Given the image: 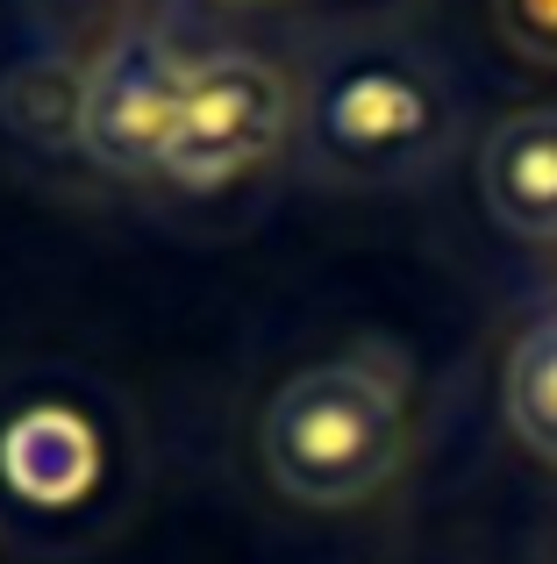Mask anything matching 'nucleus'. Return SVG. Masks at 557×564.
I'll list each match as a JSON object with an SVG mask.
<instances>
[{"label": "nucleus", "instance_id": "1", "mask_svg": "<svg viewBox=\"0 0 557 564\" xmlns=\"http://www.w3.org/2000/svg\"><path fill=\"white\" fill-rule=\"evenodd\" d=\"M407 365L393 350H343L293 372L265 400L258 457L293 508H364L407 465Z\"/></svg>", "mask_w": 557, "mask_h": 564}, {"label": "nucleus", "instance_id": "5", "mask_svg": "<svg viewBox=\"0 0 557 564\" xmlns=\"http://www.w3.org/2000/svg\"><path fill=\"white\" fill-rule=\"evenodd\" d=\"M100 471H108V436L86 408L29 400L0 422V486H8L14 508L72 514L79 500H94Z\"/></svg>", "mask_w": 557, "mask_h": 564}, {"label": "nucleus", "instance_id": "8", "mask_svg": "<svg viewBox=\"0 0 557 564\" xmlns=\"http://www.w3.org/2000/svg\"><path fill=\"white\" fill-rule=\"evenodd\" d=\"M493 22H501L515 57L557 65V0H493Z\"/></svg>", "mask_w": 557, "mask_h": 564}, {"label": "nucleus", "instance_id": "7", "mask_svg": "<svg viewBox=\"0 0 557 564\" xmlns=\"http://www.w3.org/2000/svg\"><path fill=\"white\" fill-rule=\"evenodd\" d=\"M501 408L507 429L529 443L544 465H557V315L529 322L507 350V372H501Z\"/></svg>", "mask_w": 557, "mask_h": 564}, {"label": "nucleus", "instance_id": "2", "mask_svg": "<svg viewBox=\"0 0 557 564\" xmlns=\"http://www.w3.org/2000/svg\"><path fill=\"white\" fill-rule=\"evenodd\" d=\"M301 151L321 180L407 186L450 151L458 100L444 72L401 36H343L307 65L301 86Z\"/></svg>", "mask_w": 557, "mask_h": 564}, {"label": "nucleus", "instance_id": "3", "mask_svg": "<svg viewBox=\"0 0 557 564\" xmlns=\"http://www.w3.org/2000/svg\"><path fill=\"white\" fill-rule=\"evenodd\" d=\"M301 129V94L265 51H208L194 57L179 94V122L165 137V172L179 193H215L258 172Z\"/></svg>", "mask_w": 557, "mask_h": 564}, {"label": "nucleus", "instance_id": "4", "mask_svg": "<svg viewBox=\"0 0 557 564\" xmlns=\"http://www.w3.org/2000/svg\"><path fill=\"white\" fill-rule=\"evenodd\" d=\"M194 57L151 22L114 29L72 86V143L114 180H157Z\"/></svg>", "mask_w": 557, "mask_h": 564}, {"label": "nucleus", "instance_id": "6", "mask_svg": "<svg viewBox=\"0 0 557 564\" xmlns=\"http://www.w3.org/2000/svg\"><path fill=\"white\" fill-rule=\"evenodd\" d=\"M487 215L522 243H557V108H515L479 151Z\"/></svg>", "mask_w": 557, "mask_h": 564}]
</instances>
